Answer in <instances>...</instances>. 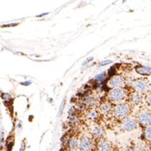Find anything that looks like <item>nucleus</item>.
<instances>
[{
  "label": "nucleus",
  "mask_w": 151,
  "mask_h": 151,
  "mask_svg": "<svg viewBox=\"0 0 151 151\" xmlns=\"http://www.w3.org/2000/svg\"><path fill=\"white\" fill-rule=\"evenodd\" d=\"M93 149V140L89 136H83L79 140V151H92Z\"/></svg>",
  "instance_id": "obj_3"
},
{
  "label": "nucleus",
  "mask_w": 151,
  "mask_h": 151,
  "mask_svg": "<svg viewBox=\"0 0 151 151\" xmlns=\"http://www.w3.org/2000/svg\"><path fill=\"white\" fill-rule=\"evenodd\" d=\"M146 100H147V103H148V104L151 106V92L148 93V95H147V97H146Z\"/></svg>",
  "instance_id": "obj_17"
},
{
  "label": "nucleus",
  "mask_w": 151,
  "mask_h": 151,
  "mask_svg": "<svg viewBox=\"0 0 151 151\" xmlns=\"http://www.w3.org/2000/svg\"><path fill=\"white\" fill-rule=\"evenodd\" d=\"M68 145L70 150H78V148H79V140H78L77 138H76V137H72V138L70 139Z\"/></svg>",
  "instance_id": "obj_11"
},
{
  "label": "nucleus",
  "mask_w": 151,
  "mask_h": 151,
  "mask_svg": "<svg viewBox=\"0 0 151 151\" xmlns=\"http://www.w3.org/2000/svg\"><path fill=\"white\" fill-rule=\"evenodd\" d=\"M87 118L91 120V121H96L97 119L99 118V114H98L96 110H90L89 112L88 113V115H87Z\"/></svg>",
  "instance_id": "obj_14"
},
{
  "label": "nucleus",
  "mask_w": 151,
  "mask_h": 151,
  "mask_svg": "<svg viewBox=\"0 0 151 151\" xmlns=\"http://www.w3.org/2000/svg\"><path fill=\"white\" fill-rule=\"evenodd\" d=\"M132 86L134 88V89L137 91V93H146L148 92L150 88V84L148 81L144 80V79H139L135 81L132 83Z\"/></svg>",
  "instance_id": "obj_6"
},
{
  "label": "nucleus",
  "mask_w": 151,
  "mask_h": 151,
  "mask_svg": "<svg viewBox=\"0 0 151 151\" xmlns=\"http://www.w3.org/2000/svg\"><path fill=\"white\" fill-rule=\"evenodd\" d=\"M130 113V106L127 104L119 103L113 109V114L118 119H124L125 120L128 117Z\"/></svg>",
  "instance_id": "obj_1"
},
{
  "label": "nucleus",
  "mask_w": 151,
  "mask_h": 151,
  "mask_svg": "<svg viewBox=\"0 0 151 151\" xmlns=\"http://www.w3.org/2000/svg\"><path fill=\"white\" fill-rule=\"evenodd\" d=\"M92 134L93 135V137L96 138H101L104 136V130L103 128L98 125L93 126V129H92Z\"/></svg>",
  "instance_id": "obj_9"
},
{
  "label": "nucleus",
  "mask_w": 151,
  "mask_h": 151,
  "mask_svg": "<svg viewBox=\"0 0 151 151\" xmlns=\"http://www.w3.org/2000/svg\"><path fill=\"white\" fill-rule=\"evenodd\" d=\"M123 83V80L121 76H114L112 77L109 82V86L113 88H120Z\"/></svg>",
  "instance_id": "obj_7"
},
{
  "label": "nucleus",
  "mask_w": 151,
  "mask_h": 151,
  "mask_svg": "<svg viewBox=\"0 0 151 151\" xmlns=\"http://www.w3.org/2000/svg\"><path fill=\"white\" fill-rule=\"evenodd\" d=\"M144 136L145 138L149 141H151V127H148L145 128L144 131Z\"/></svg>",
  "instance_id": "obj_16"
},
{
  "label": "nucleus",
  "mask_w": 151,
  "mask_h": 151,
  "mask_svg": "<svg viewBox=\"0 0 151 151\" xmlns=\"http://www.w3.org/2000/svg\"><path fill=\"white\" fill-rule=\"evenodd\" d=\"M138 124L144 127H151V112L149 110L141 111L137 117Z\"/></svg>",
  "instance_id": "obj_4"
},
{
  "label": "nucleus",
  "mask_w": 151,
  "mask_h": 151,
  "mask_svg": "<svg viewBox=\"0 0 151 151\" xmlns=\"http://www.w3.org/2000/svg\"><path fill=\"white\" fill-rule=\"evenodd\" d=\"M113 109L114 108H112L111 104L108 102H104L100 104V111L104 114H109L113 111Z\"/></svg>",
  "instance_id": "obj_10"
},
{
  "label": "nucleus",
  "mask_w": 151,
  "mask_h": 151,
  "mask_svg": "<svg viewBox=\"0 0 151 151\" xmlns=\"http://www.w3.org/2000/svg\"><path fill=\"white\" fill-rule=\"evenodd\" d=\"M127 97V93L122 88H114L109 93V99L112 102H122Z\"/></svg>",
  "instance_id": "obj_2"
},
{
  "label": "nucleus",
  "mask_w": 151,
  "mask_h": 151,
  "mask_svg": "<svg viewBox=\"0 0 151 151\" xmlns=\"http://www.w3.org/2000/svg\"><path fill=\"white\" fill-rule=\"evenodd\" d=\"M98 150L99 151H111V145L107 141L100 139L98 144Z\"/></svg>",
  "instance_id": "obj_8"
},
{
  "label": "nucleus",
  "mask_w": 151,
  "mask_h": 151,
  "mask_svg": "<svg viewBox=\"0 0 151 151\" xmlns=\"http://www.w3.org/2000/svg\"><path fill=\"white\" fill-rule=\"evenodd\" d=\"M130 100L132 104L137 105V104H139L142 102V97H141V95L138 93H135L132 94V96L130 98Z\"/></svg>",
  "instance_id": "obj_12"
},
{
  "label": "nucleus",
  "mask_w": 151,
  "mask_h": 151,
  "mask_svg": "<svg viewBox=\"0 0 151 151\" xmlns=\"http://www.w3.org/2000/svg\"><path fill=\"white\" fill-rule=\"evenodd\" d=\"M134 150L135 151H145L146 150V145L143 143H137Z\"/></svg>",
  "instance_id": "obj_15"
},
{
  "label": "nucleus",
  "mask_w": 151,
  "mask_h": 151,
  "mask_svg": "<svg viewBox=\"0 0 151 151\" xmlns=\"http://www.w3.org/2000/svg\"><path fill=\"white\" fill-rule=\"evenodd\" d=\"M137 70L138 73L142 75H150L151 74V68L146 67V66H139L137 67Z\"/></svg>",
  "instance_id": "obj_13"
},
{
  "label": "nucleus",
  "mask_w": 151,
  "mask_h": 151,
  "mask_svg": "<svg viewBox=\"0 0 151 151\" xmlns=\"http://www.w3.org/2000/svg\"><path fill=\"white\" fill-rule=\"evenodd\" d=\"M138 125L139 124L136 119L132 118V117H127L122 122V127L123 130L126 132H132V131L137 129Z\"/></svg>",
  "instance_id": "obj_5"
}]
</instances>
